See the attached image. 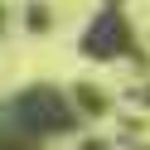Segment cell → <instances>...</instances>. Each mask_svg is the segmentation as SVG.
<instances>
[{
    "label": "cell",
    "instance_id": "3",
    "mask_svg": "<svg viewBox=\"0 0 150 150\" xmlns=\"http://www.w3.org/2000/svg\"><path fill=\"white\" fill-rule=\"evenodd\" d=\"M0 150H34L29 140H20V136H10V131L0 126Z\"/></svg>",
    "mask_w": 150,
    "mask_h": 150
},
{
    "label": "cell",
    "instance_id": "1",
    "mask_svg": "<svg viewBox=\"0 0 150 150\" xmlns=\"http://www.w3.org/2000/svg\"><path fill=\"white\" fill-rule=\"evenodd\" d=\"M0 126L20 140H44V136H63V131L78 126V107H73L68 92L58 87H24L20 97H10L0 107Z\"/></svg>",
    "mask_w": 150,
    "mask_h": 150
},
{
    "label": "cell",
    "instance_id": "2",
    "mask_svg": "<svg viewBox=\"0 0 150 150\" xmlns=\"http://www.w3.org/2000/svg\"><path fill=\"white\" fill-rule=\"evenodd\" d=\"M82 53L87 58H121V53H131V29H126V15L116 5H107L92 20V29L82 34Z\"/></svg>",
    "mask_w": 150,
    "mask_h": 150
},
{
    "label": "cell",
    "instance_id": "4",
    "mask_svg": "<svg viewBox=\"0 0 150 150\" xmlns=\"http://www.w3.org/2000/svg\"><path fill=\"white\" fill-rule=\"evenodd\" d=\"M0 29H5V10H0Z\"/></svg>",
    "mask_w": 150,
    "mask_h": 150
}]
</instances>
